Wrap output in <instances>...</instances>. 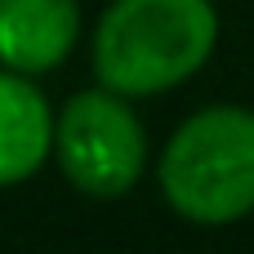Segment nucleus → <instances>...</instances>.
I'll return each instance as SVG.
<instances>
[{"instance_id": "4", "label": "nucleus", "mask_w": 254, "mask_h": 254, "mask_svg": "<svg viewBox=\"0 0 254 254\" xmlns=\"http://www.w3.org/2000/svg\"><path fill=\"white\" fill-rule=\"evenodd\" d=\"M80 31L76 0H0V63L36 76L67 58Z\"/></svg>"}, {"instance_id": "5", "label": "nucleus", "mask_w": 254, "mask_h": 254, "mask_svg": "<svg viewBox=\"0 0 254 254\" xmlns=\"http://www.w3.org/2000/svg\"><path fill=\"white\" fill-rule=\"evenodd\" d=\"M54 147V116L36 85L22 71H0V188L22 183L40 170Z\"/></svg>"}, {"instance_id": "1", "label": "nucleus", "mask_w": 254, "mask_h": 254, "mask_svg": "<svg viewBox=\"0 0 254 254\" xmlns=\"http://www.w3.org/2000/svg\"><path fill=\"white\" fill-rule=\"evenodd\" d=\"M219 40L210 0H112L94 31V71L125 98L161 94L205 67Z\"/></svg>"}, {"instance_id": "3", "label": "nucleus", "mask_w": 254, "mask_h": 254, "mask_svg": "<svg viewBox=\"0 0 254 254\" xmlns=\"http://www.w3.org/2000/svg\"><path fill=\"white\" fill-rule=\"evenodd\" d=\"M54 147L63 174L85 196H125L147 161V134L138 116L116 98V89L76 94L58 112Z\"/></svg>"}, {"instance_id": "2", "label": "nucleus", "mask_w": 254, "mask_h": 254, "mask_svg": "<svg viewBox=\"0 0 254 254\" xmlns=\"http://www.w3.org/2000/svg\"><path fill=\"white\" fill-rule=\"evenodd\" d=\"M165 201L205 228L237 223L254 210V112L205 107L188 116L161 156Z\"/></svg>"}]
</instances>
